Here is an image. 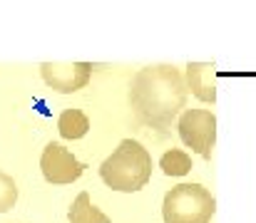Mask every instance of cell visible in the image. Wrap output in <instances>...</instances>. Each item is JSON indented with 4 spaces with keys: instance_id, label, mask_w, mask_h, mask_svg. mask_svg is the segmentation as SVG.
<instances>
[{
    "instance_id": "6da1fadb",
    "label": "cell",
    "mask_w": 256,
    "mask_h": 223,
    "mask_svg": "<svg viewBox=\"0 0 256 223\" xmlns=\"http://www.w3.org/2000/svg\"><path fill=\"white\" fill-rule=\"evenodd\" d=\"M130 104L134 119L144 127L167 132L186 104V82L174 65L142 67L132 77Z\"/></svg>"
},
{
    "instance_id": "7a4b0ae2",
    "label": "cell",
    "mask_w": 256,
    "mask_h": 223,
    "mask_svg": "<svg viewBox=\"0 0 256 223\" xmlns=\"http://www.w3.org/2000/svg\"><path fill=\"white\" fill-rule=\"evenodd\" d=\"M102 181L112 191L134 194L152 179V156L137 139H122L100 166Z\"/></svg>"
},
{
    "instance_id": "3957f363",
    "label": "cell",
    "mask_w": 256,
    "mask_h": 223,
    "mask_svg": "<svg viewBox=\"0 0 256 223\" xmlns=\"http://www.w3.org/2000/svg\"><path fill=\"white\" fill-rule=\"evenodd\" d=\"M216 211V201L202 184H179L167 191L162 204L164 223H209Z\"/></svg>"
},
{
    "instance_id": "277c9868",
    "label": "cell",
    "mask_w": 256,
    "mask_h": 223,
    "mask_svg": "<svg viewBox=\"0 0 256 223\" xmlns=\"http://www.w3.org/2000/svg\"><path fill=\"white\" fill-rule=\"evenodd\" d=\"M179 137L192 151L212 159V149L216 142V117L209 109H184L179 117Z\"/></svg>"
},
{
    "instance_id": "5b68a950",
    "label": "cell",
    "mask_w": 256,
    "mask_h": 223,
    "mask_svg": "<svg viewBox=\"0 0 256 223\" xmlns=\"http://www.w3.org/2000/svg\"><path fill=\"white\" fill-rule=\"evenodd\" d=\"M40 169H42L45 181H50V184H72V181H78L85 174L87 166L72 156L70 149H65L58 142H50L48 147L42 149Z\"/></svg>"
},
{
    "instance_id": "8992f818",
    "label": "cell",
    "mask_w": 256,
    "mask_h": 223,
    "mask_svg": "<svg viewBox=\"0 0 256 223\" xmlns=\"http://www.w3.org/2000/svg\"><path fill=\"white\" fill-rule=\"evenodd\" d=\"M40 74L48 87L62 94H72L90 82L92 65L90 62H42Z\"/></svg>"
},
{
    "instance_id": "52a82bcc",
    "label": "cell",
    "mask_w": 256,
    "mask_h": 223,
    "mask_svg": "<svg viewBox=\"0 0 256 223\" xmlns=\"http://www.w3.org/2000/svg\"><path fill=\"white\" fill-rule=\"evenodd\" d=\"M186 92H192L202 102L216 99V84H214V62H189L186 65Z\"/></svg>"
},
{
    "instance_id": "ba28073f",
    "label": "cell",
    "mask_w": 256,
    "mask_h": 223,
    "mask_svg": "<svg viewBox=\"0 0 256 223\" xmlns=\"http://www.w3.org/2000/svg\"><path fill=\"white\" fill-rule=\"evenodd\" d=\"M68 221L70 223H110V216H104L92 201L90 194L82 191L78 194V199L72 201L70 211H68Z\"/></svg>"
},
{
    "instance_id": "9c48e42d",
    "label": "cell",
    "mask_w": 256,
    "mask_h": 223,
    "mask_svg": "<svg viewBox=\"0 0 256 223\" xmlns=\"http://www.w3.org/2000/svg\"><path fill=\"white\" fill-rule=\"evenodd\" d=\"M58 129L62 139H82L90 132V119L82 109H65L58 119Z\"/></svg>"
},
{
    "instance_id": "30bf717a",
    "label": "cell",
    "mask_w": 256,
    "mask_h": 223,
    "mask_svg": "<svg viewBox=\"0 0 256 223\" xmlns=\"http://www.w3.org/2000/svg\"><path fill=\"white\" fill-rule=\"evenodd\" d=\"M160 169L167 176H184V174L192 171V156L186 151H182V149H170L160 159Z\"/></svg>"
},
{
    "instance_id": "8fae6325",
    "label": "cell",
    "mask_w": 256,
    "mask_h": 223,
    "mask_svg": "<svg viewBox=\"0 0 256 223\" xmlns=\"http://www.w3.org/2000/svg\"><path fill=\"white\" fill-rule=\"evenodd\" d=\"M15 201H18V184L12 181V176L0 171V214L10 211Z\"/></svg>"
}]
</instances>
